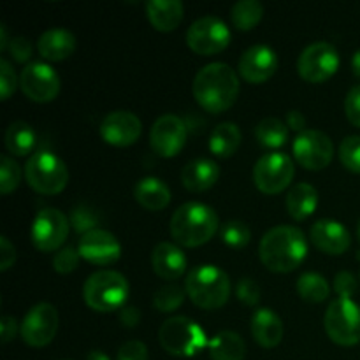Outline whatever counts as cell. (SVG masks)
Masks as SVG:
<instances>
[{
    "label": "cell",
    "mask_w": 360,
    "mask_h": 360,
    "mask_svg": "<svg viewBox=\"0 0 360 360\" xmlns=\"http://www.w3.org/2000/svg\"><path fill=\"white\" fill-rule=\"evenodd\" d=\"M192 94L200 108L218 115L227 111L238 101L239 77L227 63H207L193 77Z\"/></svg>",
    "instance_id": "obj_1"
},
{
    "label": "cell",
    "mask_w": 360,
    "mask_h": 360,
    "mask_svg": "<svg viewBox=\"0 0 360 360\" xmlns=\"http://www.w3.org/2000/svg\"><path fill=\"white\" fill-rule=\"evenodd\" d=\"M308 253V239L294 225H276L260 239L259 255L273 273H290L302 264Z\"/></svg>",
    "instance_id": "obj_2"
},
{
    "label": "cell",
    "mask_w": 360,
    "mask_h": 360,
    "mask_svg": "<svg viewBox=\"0 0 360 360\" xmlns=\"http://www.w3.org/2000/svg\"><path fill=\"white\" fill-rule=\"evenodd\" d=\"M220 227L217 211L204 202H186L171 218V236L186 248L206 245Z\"/></svg>",
    "instance_id": "obj_3"
},
{
    "label": "cell",
    "mask_w": 360,
    "mask_h": 360,
    "mask_svg": "<svg viewBox=\"0 0 360 360\" xmlns=\"http://www.w3.org/2000/svg\"><path fill=\"white\" fill-rule=\"evenodd\" d=\"M186 295L202 309H218L231 297V280L218 266L202 264L193 267L185 281Z\"/></svg>",
    "instance_id": "obj_4"
},
{
    "label": "cell",
    "mask_w": 360,
    "mask_h": 360,
    "mask_svg": "<svg viewBox=\"0 0 360 360\" xmlns=\"http://www.w3.org/2000/svg\"><path fill=\"white\" fill-rule=\"evenodd\" d=\"M129 297V281L112 269L95 271L83 287V299L94 311L109 313L122 309Z\"/></svg>",
    "instance_id": "obj_5"
},
{
    "label": "cell",
    "mask_w": 360,
    "mask_h": 360,
    "mask_svg": "<svg viewBox=\"0 0 360 360\" xmlns=\"http://www.w3.org/2000/svg\"><path fill=\"white\" fill-rule=\"evenodd\" d=\"M25 178L39 193L55 195L69 183V169L65 162L48 150H39L28 157L25 164Z\"/></svg>",
    "instance_id": "obj_6"
},
{
    "label": "cell",
    "mask_w": 360,
    "mask_h": 360,
    "mask_svg": "<svg viewBox=\"0 0 360 360\" xmlns=\"http://www.w3.org/2000/svg\"><path fill=\"white\" fill-rule=\"evenodd\" d=\"M162 348L176 357H193L210 345L206 333L188 316H172L158 330Z\"/></svg>",
    "instance_id": "obj_7"
},
{
    "label": "cell",
    "mask_w": 360,
    "mask_h": 360,
    "mask_svg": "<svg viewBox=\"0 0 360 360\" xmlns=\"http://www.w3.org/2000/svg\"><path fill=\"white\" fill-rule=\"evenodd\" d=\"M323 327L327 336L340 347L360 343V306L354 299H334L323 316Z\"/></svg>",
    "instance_id": "obj_8"
},
{
    "label": "cell",
    "mask_w": 360,
    "mask_h": 360,
    "mask_svg": "<svg viewBox=\"0 0 360 360\" xmlns=\"http://www.w3.org/2000/svg\"><path fill=\"white\" fill-rule=\"evenodd\" d=\"M295 174L294 160L288 155L273 151L262 155L253 167V181L264 193H280L292 183Z\"/></svg>",
    "instance_id": "obj_9"
},
{
    "label": "cell",
    "mask_w": 360,
    "mask_h": 360,
    "mask_svg": "<svg viewBox=\"0 0 360 360\" xmlns=\"http://www.w3.org/2000/svg\"><path fill=\"white\" fill-rule=\"evenodd\" d=\"M231 30L221 18L207 14L199 18L186 30V44L199 55H217L231 42Z\"/></svg>",
    "instance_id": "obj_10"
},
{
    "label": "cell",
    "mask_w": 360,
    "mask_h": 360,
    "mask_svg": "<svg viewBox=\"0 0 360 360\" xmlns=\"http://www.w3.org/2000/svg\"><path fill=\"white\" fill-rule=\"evenodd\" d=\"M340 67V53L330 42L316 41L306 46L297 58V70L302 79L322 83L334 76Z\"/></svg>",
    "instance_id": "obj_11"
},
{
    "label": "cell",
    "mask_w": 360,
    "mask_h": 360,
    "mask_svg": "<svg viewBox=\"0 0 360 360\" xmlns=\"http://www.w3.org/2000/svg\"><path fill=\"white\" fill-rule=\"evenodd\" d=\"M295 160L308 171H322L333 162L334 143L322 130L306 129L297 134L294 144Z\"/></svg>",
    "instance_id": "obj_12"
},
{
    "label": "cell",
    "mask_w": 360,
    "mask_h": 360,
    "mask_svg": "<svg viewBox=\"0 0 360 360\" xmlns=\"http://www.w3.org/2000/svg\"><path fill=\"white\" fill-rule=\"evenodd\" d=\"M58 330V311L49 302H39L23 316L20 333L28 347L41 348L51 343Z\"/></svg>",
    "instance_id": "obj_13"
},
{
    "label": "cell",
    "mask_w": 360,
    "mask_h": 360,
    "mask_svg": "<svg viewBox=\"0 0 360 360\" xmlns=\"http://www.w3.org/2000/svg\"><path fill=\"white\" fill-rule=\"evenodd\" d=\"M30 236L37 250L55 252L69 236V218L56 207H44L35 214Z\"/></svg>",
    "instance_id": "obj_14"
},
{
    "label": "cell",
    "mask_w": 360,
    "mask_h": 360,
    "mask_svg": "<svg viewBox=\"0 0 360 360\" xmlns=\"http://www.w3.org/2000/svg\"><path fill=\"white\" fill-rule=\"evenodd\" d=\"M23 94L34 102H51L60 94V77L51 65L44 62H30L20 76Z\"/></svg>",
    "instance_id": "obj_15"
},
{
    "label": "cell",
    "mask_w": 360,
    "mask_h": 360,
    "mask_svg": "<svg viewBox=\"0 0 360 360\" xmlns=\"http://www.w3.org/2000/svg\"><path fill=\"white\" fill-rule=\"evenodd\" d=\"M186 143V125L179 116L162 115L150 130V144L164 158L176 157Z\"/></svg>",
    "instance_id": "obj_16"
},
{
    "label": "cell",
    "mask_w": 360,
    "mask_h": 360,
    "mask_svg": "<svg viewBox=\"0 0 360 360\" xmlns=\"http://www.w3.org/2000/svg\"><path fill=\"white\" fill-rule=\"evenodd\" d=\"M101 137L111 146L125 148L136 143L143 132V123L139 116L132 111L118 109L104 116L98 127Z\"/></svg>",
    "instance_id": "obj_17"
},
{
    "label": "cell",
    "mask_w": 360,
    "mask_h": 360,
    "mask_svg": "<svg viewBox=\"0 0 360 360\" xmlns=\"http://www.w3.org/2000/svg\"><path fill=\"white\" fill-rule=\"evenodd\" d=\"M77 252L84 260L95 266H111L122 257V245L115 234L104 229H95L81 236Z\"/></svg>",
    "instance_id": "obj_18"
},
{
    "label": "cell",
    "mask_w": 360,
    "mask_h": 360,
    "mask_svg": "<svg viewBox=\"0 0 360 360\" xmlns=\"http://www.w3.org/2000/svg\"><path fill=\"white\" fill-rule=\"evenodd\" d=\"M278 69V55L271 46L253 44L239 58V74L248 83L259 84L273 77Z\"/></svg>",
    "instance_id": "obj_19"
},
{
    "label": "cell",
    "mask_w": 360,
    "mask_h": 360,
    "mask_svg": "<svg viewBox=\"0 0 360 360\" xmlns=\"http://www.w3.org/2000/svg\"><path fill=\"white\" fill-rule=\"evenodd\" d=\"M309 239L313 245L323 253L329 255H343L350 248V232L341 221L336 220H319L311 225L309 231Z\"/></svg>",
    "instance_id": "obj_20"
},
{
    "label": "cell",
    "mask_w": 360,
    "mask_h": 360,
    "mask_svg": "<svg viewBox=\"0 0 360 360\" xmlns=\"http://www.w3.org/2000/svg\"><path fill=\"white\" fill-rule=\"evenodd\" d=\"M151 267L162 280H178L186 271V257L179 246L162 241L151 252Z\"/></svg>",
    "instance_id": "obj_21"
},
{
    "label": "cell",
    "mask_w": 360,
    "mask_h": 360,
    "mask_svg": "<svg viewBox=\"0 0 360 360\" xmlns=\"http://www.w3.org/2000/svg\"><path fill=\"white\" fill-rule=\"evenodd\" d=\"M250 329L257 343L264 348L278 347L283 340V320L271 308L255 309Z\"/></svg>",
    "instance_id": "obj_22"
},
{
    "label": "cell",
    "mask_w": 360,
    "mask_h": 360,
    "mask_svg": "<svg viewBox=\"0 0 360 360\" xmlns=\"http://www.w3.org/2000/svg\"><path fill=\"white\" fill-rule=\"evenodd\" d=\"M220 178V167L211 158H193L183 167L181 183L190 192H206Z\"/></svg>",
    "instance_id": "obj_23"
},
{
    "label": "cell",
    "mask_w": 360,
    "mask_h": 360,
    "mask_svg": "<svg viewBox=\"0 0 360 360\" xmlns=\"http://www.w3.org/2000/svg\"><path fill=\"white\" fill-rule=\"evenodd\" d=\"M37 49L42 58L51 60V62H60V60L69 58L74 53V49H76V37L67 28H48L39 37Z\"/></svg>",
    "instance_id": "obj_24"
},
{
    "label": "cell",
    "mask_w": 360,
    "mask_h": 360,
    "mask_svg": "<svg viewBox=\"0 0 360 360\" xmlns=\"http://www.w3.org/2000/svg\"><path fill=\"white\" fill-rule=\"evenodd\" d=\"M146 14L157 30L171 32L183 21L185 6L179 0H150L146 4Z\"/></svg>",
    "instance_id": "obj_25"
},
{
    "label": "cell",
    "mask_w": 360,
    "mask_h": 360,
    "mask_svg": "<svg viewBox=\"0 0 360 360\" xmlns=\"http://www.w3.org/2000/svg\"><path fill=\"white\" fill-rule=\"evenodd\" d=\"M134 197L144 210L160 211L171 202V190L162 179L148 176V178L137 181L136 188H134Z\"/></svg>",
    "instance_id": "obj_26"
},
{
    "label": "cell",
    "mask_w": 360,
    "mask_h": 360,
    "mask_svg": "<svg viewBox=\"0 0 360 360\" xmlns=\"http://www.w3.org/2000/svg\"><path fill=\"white\" fill-rule=\"evenodd\" d=\"M319 206V192L309 183H297L287 195V211L294 220H306Z\"/></svg>",
    "instance_id": "obj_27"
},
{
    "label": "cell",
    "mask_w": 360,
    "mask_h": 360,
    "mask_svg": "<svg viewBox=\"0 0 360 360\" xmlns=\"http://www.w3.org/2000/svg\"><path fill=\"white\" fill-rule=\"evenodd\" d=\"M211 360H245L246 343L234 330H221L207 345Z\"/></svg>",
    "instance_id": "obj_28"
},
{
    "label": "cell",
    "mask_w": 360,
    "mask_h": 360,
    "mask_svg": "<svg viewBox=\"0 0 360 360\" xmlns=\"http://www.w3.org/2000/svg\"><path fill=\"white\" fill-rule=\"evenodd\" d=\"M241 146V130L234 122L218 123L210 136V150L217 157L229 158Z\"/></svg>",
    "instance_id": "obj_29"
},
{
    "label": "cell",
    "mask_w": 360,
    "mask_h": 360,
    "mask_svg": "<svg viewBox=\"0 0 360 360\" xmlns=\"http://www.w3.org/2000/svg\"><path fill=\"white\" fill-rule=\"evenodd\" d=\"M35 130L32 129L30 123L27 122H13L6 130V146L9 153L16 155V157H25L30 153L35 146Z\"/></svg>",
    "instance_id": "obj_30"
},
{
    "label": "cell",
    "mask_w": 360,
    "mask_h": 360,
    "mask_svg": "<svg viewBox=\"0 0 360 360\" xmlns=\"http://www.w3.org/2000/svg\"><path fill=\"white\" fill-rule=\"evenodd\" d=\"M255 137L262 146L280 148L288 141V127L280 118L267 116L257 123Z\"/></svg>",
    "instance_id": "obj_31"
},
{
    "label": "cell",
    "mask_w": 360,
    "mask_h": 360,
    "mask_svg": "<svg viewBox=\"0 0 360 360\" xmlns=\"http://www.w3.org/2000/svg\"><path fill=\"white\" fill-rule=\"evenodd\" d=\"M264 16V6L259 0H239L232 6L231 18L238 30L248 32L260 23Z\"/></svg>",
    "instance_id": "obj_32"
},
{
    "label": "cell",
    "mask_w": 360,
    "mask_h": 360,
    "mask_svg": "<svg viewBox=\"0 0 360 360\" xmlns=\"http://www.w3.org/2000/svg\"><path fill=\"white\" fill-rule=\"evenodd\" d=\"M295 288H297V294L301 295V299L308 302H322L330 294V287L327 283L326 276L319 273H311V271L302 273L299 276Z\"/></svg>",
    "instance_id": "obj_33"
},
{
    "label": "cell",
    "mask_w": 360,
    "mask_h": 360,
    "mask_svg": "<svg viewBox=\"0 0 360 360\" xmlns=\"http://www.w3.org/2000/svg\"><path fill=\"white\" fill-rule=\"evenodd\" d=\"M186 290H183L181 287L174 283L164 285L162 288H158L153 295V306L160 313H169L178 309L179 306L185 301Z\"/></svg>",
    "instance_id": "obj_34"
},
{
    "label": "cell",
    "mask_w": 360,
    "mask_h": 360,
    "mask_svg": "<svg viewBox=\"0 0 360 360\" xmlns=\"http://www.w3.org/2000/svg\"><path fill=\"white\" fill-rule=\"evenodd\" d=\"M220 238L231 248H243L252 239V231L245 221L231 220L220 227Z\"/></svg>",
    "instance_id": "obj_35"
},
{
    "label": "cell",
    "mask_w": 360,
    "mask_h": 360,
    "mask_svg": "<svg viewBox=\"0 0 360 360\" xmlns=\"http://www.w3.org/2000/svg\"><path fill=\"white\" fill-rule=\"evenodd\" d=\"M21 181V169L20 164L9 155H2L0 160V192L4 195L14 192Z\"/></svg>",
    "instance_id": "obj_36"
},
{
    "label": "cell",
    "mask_w": 360,
    "mask_h": 360,
    "mask_svg": "<svg viewBox=\"0 0 360 360\" xmlns=\"http://www.w3.org/2000/svg\"><path fill=\"white\" fill-rule=\"evenodd\" d=\"M340 160L348 171L360 174V136H348L341 141Z\"/></svg>",
    "instance_id": "obj_37"
},
{
    "label": "cell",
    "mask_w": 360,
    "mask_h": 360,
    "mask_svg": "<svg viewBox=\"0 0 360 360\" xmlns=\"http://www.w3.org/2000/svg\"><path fill=\"white\" fill-rule=\"evenodd\" d=\"M98 221H101V217L97 214V211L91 210L86 204H81L76 210L70 213V224L74 225L77 232L81 234H86V232H91L97 229Z\"/></svg>",
    "instance_id": "obj_38"
},
{
    "label": "cell",
    "mask_w": 360,
    "mask_h": 360,
    "mask_svg": "<svg viewBox=\"0 0 360 360\" xmlns=\"http://www.w3.org/2000/svg\"><path fill=\"white\" fill-rule=\"evenodd\" d=\"M79 252L72 246H65V248L60 250L58 253L53 259V267H55L56 273L60 274H69L72 271H76V267L79 266Z\"/></svg>",
    "instance_id": "obj_39"
},
{
    "label": "cell",
    "mask_w": 360,
    "mask_h": 360,
    "mask_svg": "<svg viewBox=\"0 0 360 360\" xmlns=\"http://www.w3.org/2000/svg\"><path fill=\"white\" fill-rule=\"evenodd\" d=\"M236 295L246 306H257L260 301V287L253 278H243L236 285Z\"/></svg>",
    "instance_id": "obj_40"
},
{
    "label": "cell",
    "mask_w": 360,
    "mask_h": 360,
    "mask_svg": "<svg viewBox=\"0 0 360 360\" xmlns=\"http://www.w3.org/2000/svg\"><path fill=\"white\" fill-rule=\"evenodd\" d=\"M16 84L18 77L13 65L6 58H2L0 60V95H2V101H7L14 94Z\"/></svg>",
    "instance_id": "obj_41"
},
{
    "label": "cell",
    "mask_w": 360,
    "mask_h": 360,
    "mask_svg": "<svg viewBox=\"0 0 360 360\" xmlns=\"http://www.w3.org/2000/svg\"><path fill=\"white\" fill-rule=\"evenodd\" d=\"M7 51H9V55L13 56L16 62L25 63V62H28V60H30L34 48H32L30 39L23 37V35H18V37H13L9 41Z\"/></svg>",
    "instance_id": "obj_42"
},
{
    "label": "cell",
    "mask_w": 360,
    "mask_h": 360,
    "mask_svg": "<svg viewBox=\"0 0 360 360\" xmlns=\"http://www.w3.org/2000/svg\"><path fill=\"white\" fill-rule=\"evenodd\" d=\"M334 290L341 299H352L357 292V280L348 271H341L334 276Z\"/></svg>",
    "instance_id": "obj_43"
},
{
    "label": "cell",
    "mask_w": 360,
    "mask_h": 360,
    "mask_svg": "<svg viewBox=\"0 0 360 360\" xmlns=\"http://www.w3.org/2000/svg\"><path fill=\"white\" fill-rule=\"evenodd\" d=\"M345 112H347L348 122L360 129V84H355L347 94V98H345Z\"/></svg>",
    "instance_id": "obj_44"
},
{
    "label": "cell",
    "mask_w": 360,
    "mask_h": 360,
    "mask_svg": "<svg viewBox=\"0 0 360 360\" xmlns=\"http://www.w3.org/2000/svg\"><path fill=\"white\" fill-rule=\"evenodd\" d=\"M116 360H148V348L143 341H127L120 347Z\"/></svg>",
    "instance_id": "obj_45"
},
{
    "label": "cell",
    "mask_w": 360,
    "mask_h": 360,
    "mask_svg": "<svg viewBox=\"0 0 360 360\" xmlns=\"http://www.w3.org/2000/svg\"><path fill=\"white\" fill-rule=\"evenodd\" d=\"M16 260V250H14L13 243L9 238L2 236L0 238V271H7Z\"/></svg>",
    "instance_id": "obj_46"
},
{
    "label": "cell",
    "mask_w": 360,
    "mask_h": 360,
    "mask_svg": "<svg viewBox=\"0 0 360 360\" xmlns=\"http://www.w3.org/2000/svg\"><path fill=\"white\" fill-rule=\"evenodd\" d=\"M18 322L14 316H2L0 319V336H2V343H9L14 336H16Z\"/></svg>",
    "instance_id": "obj_47"
},
{
    "label": "cell",
    "mask_w": 360,
    "mask_h": 360,
    "mask_svg": "<svg viewBox=\"0 0 360 360\" xmlns=\"http://www.w3.org/2000/svg\"><path fill=\"white\" fill-rule=\"evenodd\" d=\"M139 320H141V313L136 306L125 304L122 309H120V322H122L125 327H129V329L136 327L137 323H139Z\"/></svg>",
    "instance_id": "obj_48"
},
{
    "label": "cell",
    "mask_w": 360,
    "mask_h": 360,
    "mask_svg": "<svg viewBox=\"0 0 360 360\" xmlns=\"http://www.w3.org/2000/svg\"><path fill=\"white\" fill-rule=\"evenodd\" d=\"M287 127L292 130H297L299 134H301L302 130H306L304 129L306 118L302 116V112L297 111V109H295V111H288L287 112Z\"/></svg>",
    "instance_id": "obj_49"
},
{
    "label": "cell",
    "mask_w": 360,
    "mask_h": 360,
    "mask_svg": "<svg viewBox=\"0 0 360 360\" xmlns=\"http://www.w3.org/2000/svg\"><path fill=\"white\" fill-rule=\"evenodd\" d=\"M9 46V39H7V27L6 25H0V51L7 49Z\"/></svg>",
    "instance_id": "obj_50"
},
{
    "label": "cell",
    "mask_w": 360,
    "mask_h": 360,
    "mask_svg": "<svg viewBox=\"0 0 360 360\" xmlns=\"http://www.w3.org/2000/svg\"><path fill=\"white\" fill-rule=\"evenodd\" d=\"M86 360H111V359H109L102 350H91L90 354L86 355Z\"/></svg>",
    "instance_id": "obj_51"
},
{
    "label": "cell",
    "mask_w": 360,
    "mask_h": 360,
    "mask_svg": "<svg viewBox=\"0 0 360 360\" xmlns=\"http://www.w3.org/2000/svg\"><path fill=\"white\" fill-rule=\"evenodd\" d=\"M352 69H354V74L357 77H360V49L355 51L354 58H352Z\"/></svg>",
    "instance_id": "obj_52"
},
{
    "label": "cell",
    "mask_w": 360,
    "mask_h": 360,
    "mask_svg": "<svg viewBox=\"0 0 360 360\" xmlns=\"http://www.w3.org/2000/svg\"><path fill=\"white\" fill-rule=\"evenodd\" d=\"M357 236H359V239H360V220H359V225H357Z\"/></svg>",
    "instance_id": "obj_53"
}]
</instances>
